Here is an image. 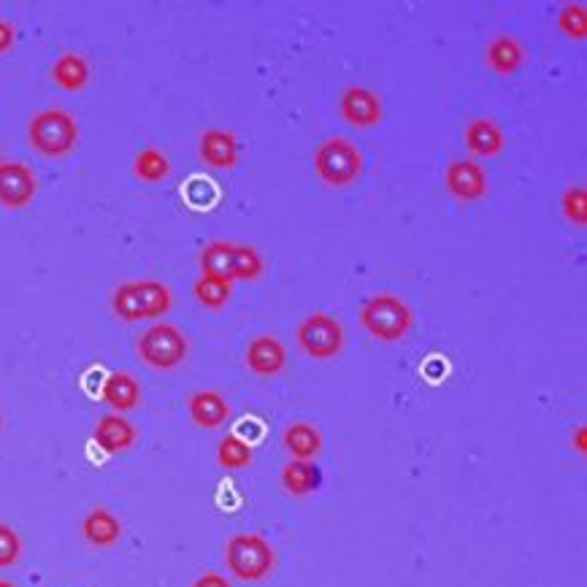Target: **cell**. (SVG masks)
Returning <instances> with one entry per match:
<instances>
[{
	"instance_id": "1",
	"label": "cell",
	"mask_w": 587,
	"mask_h": 587,
	"mask_svg": "<svg viewBox=\"0 0 587 587\" xmlns=\"http://www.w3.org/2000/svg\"><path fill=\"white\" fill-rule=\"evenodd\" d=\"M109 306L111 314L122 322L160 320L171 312L174 293L160 279H130L114 287Z\"/></svg>"
},
{
	"instance_id": "2",
	"label": "cell",
	"mask_w": 587,
	"mask_h": 587,
	"mask_svg": "<svg viewBox=\"0 0 587 587\" xmlns=\"http://www.w3.org/2000/svg\"><path fill=\"white\" fill-rule=\"evenodd\" d=\"M198 268L201 274L217 276L225 282H241L249 279L255 282L266 271V260L249 244H236V241H211L198 255Z\"/></svg>"
},
{
	"instance_id": "3",
	"label": "cell",
	"mask_w": 587,
	"mask_h": 587,
	"mask_svg": "<svg viewBox=\"0 0 587 587\" xmlns=\"http://www.w3.org/2000/svg\"><path fill=\"white\" fill-rule=\"evenodd\" d=\"M358 320L368 336L385 341V344H395L412 331L414 314L404 298L393 293H379L360 303Z\"/></svg>"
},
{
	"instance_id": "4",
	"label": "cell",
	"mask_w": 587,
	"mask_h": 587,
	"mask_svg": "<svg viewBox=\"0 0 587 587\" xmlns=\"http://www.w3.org/2000/svg\"><path fill=\"white\" fill-rule=\"evenodd\" d=\"M28 141L38 155L60 157L71 155L79 144V122L71 111L44 109L28 122Z\"/></svg>"
},
{
	"instance_id": "5",
	"label": "cell",
	"mask_w": 587,
	"mask_h": 587,
	"mask_svg": "<svg viewBox=\"0 0 587 587\" xmlns=\"http://www.w3.org/2000/svg\"><path fill=\"white\" fill-rule=\"evenodd\" d=\"M136 355L144 366L155 371H174L190 355V339L174 322H155L138 336Z\"/></svg>"
},
{
	"instance_id": "6",
	"label": "cell",
	"mask_w": 587,
	"mask_h": 587,
	"mask_svg": "<svg viewBox=\"0 0 587 587\" xmlns=\"http://www.w3.org/2000/svg\"><path fill=\"white\" fill-rule=\"evenodd\" d=\"M225 563L241 582H263L274 571L276 552L260 533H236L225 544Z\"/></svg>"
},
{
	"instance_id": "7",
	"label": "cell",
	"mask_w": 587,
	"mask_h": 587,
	"mask_svg": "<svg viewBox=\"0 0 587 587\" xmlns=\"http://www.w3.org/2000/svg\"><path fill=\"white\" fill-rule=\"evenodd\" d=\"M314 171L320 176L322 184L328 187H349L358 182L363 171V157L360 149L349 138H325L320 147L314 149Z\"/></svg>"
},
{
	"instance_id": "8",
	"label": "cell",
	"mask_w": 587,
	"mask_h": 587,
	"mask_svg": "<svg viewBox=\"0 0 587 587\" xmlns=\"http://www.w3.org/2000/svg\"><path fill=\"white\" fill-rule=\"evenodd\" d=\"M298 347L314 360H333L339 358L344 349V328L336 317L325 312L309 314L306 320L298 325Z\"/></svg>"
},
{
	"instance_id": "9",
	"label": "cell",
	"mask_w": 587,
	"mask_h": 587,
	"mask_svg": "<svg viewBox=\"0 0 587 587\" xmlns=\"http://www.w3.org/2000/svg\"><path fill=\"white\" fill-rule=\"evenodd\" d=\"M444 187L447 193L460 203H477L482 201L490 190L487 182V171L479 166L477 160H466V157H455L444 168Z\"/></svg>"
},
{
	"instance_id": "10",
	"label": "cell",
	"mask_w": 587,
	"mask_h": 587,
	"mask_svg": "<svg viewBox=\"0 0 587 587\" xmlns=\"http://www.w3.org/2000/svg\"><path fill=\"white\" fill-rule=\"evenodd\" d=\"M38 193V179L25 163H0V206L9 211L28 209Z\"/></svg>"
},
{
	"instance_id": "11",
	"label": "cell",
	"mask_w": 587,
	"mask_h": 587,
	"mask_svg": "<svg viewBox=\"0 0 587 587\" xmlns=\"http://www.w3.org/2000/svg\"><path fill=\"white\" fill-rule=\"evenodd\" d=\"M339 114L352 128H374L382 122V98L363 84H349L341 92Z\"/></svg>"
},
{
	"instance_id": "12",
	"label": "cell",
	"mask_w": 587,
	"mask_h": 587,
	"mask_svg": "<svg viewBox=\"0 0 587 587\" xmlns=\"http://www.w3.org/2000/svg\"><path fill=\"white\" fill-rule=\"evenodd\" d=\"M198 155L206 166L220 168V171H230V168L239 166L241 144L239 138L233 136L230 130L209 128L203 130L198 138Z\"/></svg>"
},
{
	"instance_id": "13",
	"label": "cell",
	"mask_w": 587,
	"mask_h": 587,
	"mask_svg": "<svg viewBox=\"0 0 587 587\" xmlns=\"http://www.w3.org/2000/svg\"><path fill=\"white\" fill-rule=\"evenodd\" d=\"M287 366V349L276 336H255L247 344V368L255 377H276Z\"/></svg>"
},
{
	"instance_id": "14",
	"label": "cell",
	"mask_w": 587,
	"mask_h": 587,
	"mask_svg": "<svg viewBox=\"0 0 587 587\" xmlns=\"http://www.w3.org/2000/svg\"><path fill=\"white\" fill-rule=\"evenodd\" d=\"M136 439V425L130 420H125L122 414H103L101 420L95 422V428H92V441H95L103 452H109V455L130 450V447L136 444Z\"/></svg>"
},
{
	"instance_id": "15",
	"label": "cell",
	"mask_w": 587,
	"mask_h": 587,
	"mask_svg": "<svg viewBox=\"0 0 587 587\" xmlns=\"http://www.w3.org/2000/svg\"><path fill=\"white\" fill-rule=\"evenodd\" d=\"M187 414L190 420L198 425V428H206V431H217L222 428L230 417V406L225 401V395L217 393V390H198V393L190 395L187 401Z\"/></svg>"
},
{
	"instance_id": "16",
	"label": "cell",
	"mask_w": 587,
	"mask_h": 587,
	"mask_svg": "<svg viewBox=\"0 0 587 587\" xmlns=\"http://www.w3.org/2000/svg\"><path fill=\"white\" fill-rule=\"evenodd\" d=\"M101 398L114 409V414L130 412V409H136L141 404V385L128 371H114V374L103 379Z\"/></svg>"
},
{
	"instance_id": "17",
	"label": "cell",
	"mask_w": 587,
	"mask_h": 587,
	"mask_svg": "<svg viewBox=\"0 0 587 587\" xmlns=\"http://www.w3.org/2000/svg\"><path fill=\"white\" fill-rule=\"evenodd\" d=\"M82 536L92 544V547H101V550L114 547L122 536L120 517L114 512H109V509L98 506V509H92V512L84 514Z\"/></svg>"
},
{
	"instance_id": "18",
	"label": "cell",
	"mask_w": 587,
	"mask_h": 587,
	"mask_svg": "<svg viewBox=\"0 0 587 587\" xmlns=\"http://www.w3.org/2000/svg\"><path fill=\"white\" fill-rule=\"evenodd\" d=\"M466 149L474 157H496L504 149V130L487 117H477L466 125Z\"/></svg>"
},
{
	"instance_id": "19",
	"label": "cell",
	"mask_w": 587,
	"mask_h": 587,
	"mask_svg": "<svg viewBox=\"0 0 587 587\" xmlns=\"http://www.w3.org/2000/svg\"><path fill=\"white\" fill-rule=\"evenodd\" d=\"M485 60L498 76H512L525 63V46L514 36H496L487 44Z\"/></svg>"
},
{
	"instance_id": "20",
	"label": "cell",
	"mask_w": 587,
	"mask_h": 587,
	"mask_svg": "<svg viewBox=\"0 0 587 587\" xmlns=\"http://www.w3.org/2000/svg\"><path fill=\"white\" fill-rule=\"evenodd\" d=\"M282 487L290 496H309L322 487V468L314 460H290L282 468Z\"/></svg>"
},
{
	"instance_id": "21",
	"label": "cell",
	"mask_w": 587,
	"mask_h": 587,
	"mask_svg": "<svg viewBox=\"0 0 587 587\" xmlns=\"http://www.w3.org/2000/svg\"><path fill=\"white\" fill-rule=\"evenodd\" d=\"M52 82L65 92H79L90 84V63L84 60L82 55L76 52H68V55H60L52 63Z\"/></svg>"
},
{
	"instance_id": "22",
	"label": "cell",
	"mask_w": 587,
	"mask_h": 587,
	"mask_svg": "<svg viewBox=\"0 0 587 587\" xmlns=\"http://www.w3.org/2000/svg\"><path fill=\"white\" fill-rule=\"evenodd\" d=\"M285 447L293 460H314L322 450V433L309 422H293L285 431Z\"/></svg>"
},
{
	"instance_id": "23",
	"label": "cell",
	"mask_w": 587,
	"mask_h": 587,
	"mask_svg": "<svg viewBox=\"0 0 587 587\" xmlns=\"http://www.w3.org/2000/svg\"><path fill=\"white\" fill-rule=\"evenodd\" d=\"M193 298L201 303L203 309L209 312H220L233 298V285L225 282V279H217V276L201 274L193 282Z\"/></svg>"
},
{
	"instance_id": "24",
	"label": "cell",
	"mask_w": 587,
	"mask_h": 587,
	"mask_svg": "<svg viewBox=\"0 0 587 587\" xmlns=\"http://www.w3.org/2000/svg\"><path fill=\"white\" fill-rule=\"evenodd\" d=\"M133 174H136V179H141V182L147 184L163 182V179L171 174V160H168L157 147L141 149L136 155V160H133Z\"/></svg>"
},
{
	"instance_id": "25",
	"label": "cell",
	"mask_w": 587,
	"mask_h": 587,
	"mask_svg": "<svg viewBox=\"0 0 587 587\" xmlns=\"http://www.w3.org/2000/svg\"><path fill=\"white\" fill-rule=\"evenodd\" d=\"M217 463L222 468H228V471H233V468H247L252 463V447H249L247 441H241L239 436L230 433V436H225L220 441V447H217Z\"/></svg>"
},
{
	"instance_id": "26",
	"label": "cell",
	"mask_w": 587,
	"mask_h": 587,
	"mask_svg": "<svg viewBox=\"0 0 587 587\" xmlns=\"http://www.w3.org/2000/svg\"><path fill=\"white\" fill-rule=\"evenodd\" d=\"M560 211H563V217L571 222V225H577V228H585L587 225V193L582 184L577 187H569V190H563L560 195Z\"/></svg>"
},
{
	"instance_id": "27",
	"label": "cell",
	"mask_w": 587,
	"mask_h": 587,
	"mask_svg": "<svg viewBox=\"0 0 587 587\" xmlns=\"http://www.w3.org/2000/svg\"><path fill=\"white\" fill-rule=\"evenodd\" d=\"M558 28L574 41H585L587 36V9L585 3H566L558 11Z\"/></svg>"
},
{
	"instance_id": "28",
	"label": "cell",
	"mask_w": 587,
	"mask_h": 587,
	"mask_svg": "<svg viewBox=\"0 0 587 587\" xmlns=\"http://www.w3.org/2000/svg\"><path fill=\"white\" fill-rule=\"evenodd\" d=\"M22 555V539L9 523H0V569L14 566Z\"/></svg>"
},
{
	"instance_id": "29",
	"label": "cell",
	"mask_w": 587,
	"mask_h": 587,
	"mask_svg": "<svg viewBox=\"0 0 587 587\" xmlns=\"http://www.w3.org/2000/svg\"><path fill=\"white\" fill-rule=\"evenodd\" d=\"M233 436H239L241 441H247L249 447L255 444L257 439H263V425L257 420H252V417H244V420L239 422V428H236V433Z\"/></svg>"
},
{
	"instance_id": "30",
	"label": "cell",
	"mask_w": 587,
	"mask_h": 587,
	"mask_svg": "<svg viewBox=\"0 0 587 587\" xmlns=\"http://www.w3.org/2000/svg\"><path fill=\"white\" fill-rule=\"evenodd\" d=\"M14 44H17V30L9 19L0 17V55H9Z\"/></svg>"
},
{
	"instance_id": "31",
	"label": "cell",
	"mask_w": 587,
	"mask_h": 587,
	"mask_svg": "<svg viewBox=\"0 0 587 587\" xmlns=\"http://www.w3.org/2000/svg\"><path fill=\"white\" fill-rule=\"evenodd\" d=\"M193 587H233L228 582V579L222 577V574H214V571H209V574H201V577L195 579Z\"/></svg>"
},
{
	"instance_id": "32",
	"label": "cell",
	"mask_w": 587,
	"mask_h": 587,
	"mask_svg": "<svg viewBox=\"0 0 587 587\" xmlns=\"http://www.w3.org/2000/svg\"><path fill=\"white\" fill-rule=\"evenodd\" d=\"M0 587H17L14 582H9V579H0Z\"/></svg>"
},
{
	"instance_id": "33",
	"label": "cell",
	"mask_w": 587,
	"mask_h": 587,
	"mask_svg": "<svg viewBox=\"0 0 587 587\" xmlns=\"http://www.w3.org/2000/svg\"><path fill=\"white\" fill-rule=\"evenodd\" d=\"M0 420H3V417H0Z\"/></svg>"
},
{
	"instance_id": "34",
	"label": "cell",
	"mask_w": 587,
	"mask_h": 587,
	"mask_svg": "<svg viewBox=\"0 0 587 587\" xmlns=\"http://www.w3.org/2000/svg\"><path fill=\"white\" fill-rule=\"evenodd\" d=\"M0 163H3V160H0Z\"/></svg>"
}]
</instances>
